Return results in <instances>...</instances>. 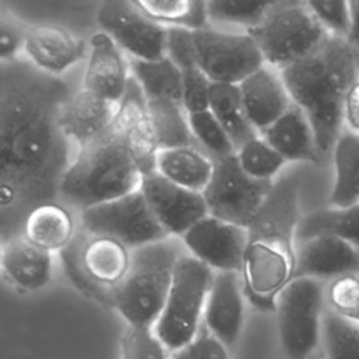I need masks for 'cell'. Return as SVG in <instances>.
<instances>
[{
    "label": "cell",
    "instance_id": "cell-1",
    "mask_svg": "<svg viewBox=\"0 0 359 359\" xmlns=\"http://www.w3.org/2000/svg\"><path fill=\"white\" fill-rule=\"evenodd\" d=\"M73 94L29 60L4 62L0 79V234H22L27 215L55 201L67 165L59 118Z\"/></svg>",
    "mask_w": 359,
    "mask_h": 359
},
{
    "label": "cell",
    "instance_id": "cell-2",
    "mask_svg": "<svg viewBox=\"0 0 359 359\" xmlns=\"http://www.w3.org/2000/svg\"><path fill=\"white\" fill-rule=\"evenodd\" d=\"M297 180L282 178L272 191L255 222L241 268L245 299L261 311H275L276 296L294 278L296 229L300 222Z\"/></svg>",
    "mask_w": 359,
    "mask_h": 359
},
{
    "label": "cell",
    "instance_id": "cell-3",
    "mask_svg": "<svg viewBox=\"0 0 359 359\" xmlns=\"http://www.w3.org/2000/svg\"><path fill=\"white\" fill-rule=\"evenodd\" d=\"M292 98L307 116L317 150L330 151L344 130L346 95L359 76L358 53L345 39L328 36L310 56L280 70Z\"/></svg>",
    "mask_w": 359,
    "mask_h": 359
},
{
    "label": "cell",
    "instance_id": "cell-4",
    "mask_svg": "<svg viewBox=\"0 0 359 359\" xmlns=\"http://www.w3.org/2000/svg\"><path fill=\"white\" fill-rule=\"evenodd\" d=\"M142 172L115 125L79 147L66 170L59 194L80 210L114 201L140 188Z\"/></svg>",
    "mask_w": 359,
    "mask_h": 359
},
{
    "label": "cell",
    "instance_id": "cell-5",
    "mask_svg": "<svg viewBox=\"0 0 359 359\" xmlns=\"http://www.w3.org/2000/svg\"><path fill=\"white\" fill-rule=\"evenodd\" d=\"M182 254L168 238L130 250V266L114 290V310L128 325L153 328L158 320Z\"/></svg>",
    "mask_w": 359,
    "mask_h": 359
},
{
    "label": "cell",
    "instance_id": "cell-6",
    "mask_svg": "<svg viewBox=\"0 0 359 359\" xmlns=\"http://www.w3.org/2000/svg\"><path fill=\"white\" fill-rule=\"evenodd\" d=\"M66 276L86 297L114 307V290L130 266V250L121 241L84 230L60 251Z\"/></svg>",
    "mask_w": 359,
    "mask_h": 359
},
{
    "label": "cell",
    "instance_id": "cell-7",
    "mask_svg": "<svg viewBox=\"0 0 359 359\" xmlns=\"http://www.w3.org/2000/svg\"><path fill=\"white\" fill-rule=\"evenodd\" d=\"M266 65L279 72L316 52L330 36L307 1L272 3L264 20L247 31Z\"/></svg>",
    "mask_w": 359,
    "mask_h": 359
},
{
    "label": "cell",
    "instance_id": "cell-8",
    "mask_svg": "<svg viewBox=\"0 0 359 359\" xmlns=\"http://www.w3.org/2000/svg\"><path fill=\"white\" fill-rule=\"evenodd\" d=\"M213 275L192 255L177 261L164 309L153 327L168 351H178L198 335Z\"/></svg>",
    "mask_w": 359,
    "mask_h": 359
},
{
    "label": "cell",
    "instance_id": "cell-9",
    "mask_svg": "<svg viewBox=\"0 0 359 359\" xmlns=\"http://www.w3.org/2000/svg\"><path fill=\"white\" fill-rule=\"evenodd\" d=\"M325 287L314 278H293L276 296L278 334L287 359H310L321 339Z\"/></svg>",
    "mask_w": 359,
    "mask_h": 359
},
{
    "label": "cell",
    "instance_id": "cell-10",
    "mask_svg": "<svg viewBox=\"0 0 359 359\" xmlns=\"http://www.w3.org/2000/svg\"><path fill=\"white\" fill-rule=\"evenodd\" d=\"M272 187V181L248 177L233 154L215 160L212 178L202 195L210 216L248 229L262 210Z\"/></svg>",
    "mask_w": 359,
    "mask_h": 359
},
{
    "label": "cell",
    "instance_id": "cell-11",
    "mask_svg": "<svg viewBox=\"0 0 359 359\" xmlns=\"http://www.w3.org/2000/svg\"><path fill=\"white\" fill-rule=\"evenodd\" d=\"M81 227L90 234L112 237L130 250L168 238L140 189L81 210Z\"/></svg>",
    "mask_w": 359,
    "mask_h": 359
},
{
    "label": "cell",
    "instance_id": "cell-12",
    "mask_svg": "<svg viewBox=\"0 0 359 359\" xmlns=\"http://www.w3.org/2000/svg\"><path fill=\"white\" fill-rule=\"evenodd\" d=\"M196 62L212 83L236 84L265 65L264 56L248 34L212 28L192 31Z\"/></svg>",
    "mask_w": 359,
    "mask_h": 359
},
{
    "label": "cell",
    "instance_id": "cell-13",
    "mask_svg": "<svg viewBox=\"0 0 359 359\" xmlns=\"http://www.w3.org/2000/svg\"><path fill=\"white\" fill-rule=\"evenodd\" d=\"M97 22L132 59L165 57L167 28L144 15L133 0H107L97 11Z\"/></svg>",
    "mask_w": 359,
    "mask_h": 359
},
{
    "label": "cell",
    "instance_id": "cell-14",
    "mask_svg": "<svg viewBox=\"0 0 359 359\" xmlns=\"http://www.w3.org/2000/svg\"><path fill=\"white\" fill-rule=\"evenodd\" d=\"M181 237L192 257L213 272H241L248 229L208 215Z\"/></svg>",
    "mask_w": 359,
    "mask_h": 359
},
{
    "label": "cell",
    "instance_id": "cell-15",
    "mask_svg": "<svg viewBox=\"0 0 359 359\" xmlns=\"http://www.w3.org/2000/svg\"><path fill=\"white\" fill-rule=\"evenodd\" d=\"M139 189L168 236H184L195 223L209 215L201 192L182 188L157 171L143 175Z\"/></svg>",
    "mask_w": 359,
    "mask_h": 359
},
{
    "label": "cell",
    "instance_id": "cell-16",
    "mask_svg": "<svg viewBox=\"0 0 359 359\" xmlns=\"http://www.w3.org/2000/svg\"><path fill=\"white\" fill-rule=\"evenodd\" d=\"M114 125L142 175L154 172L158 149L149 116L147 100L132 74L126 91L118 104Z\"/></svg>",
    "mask_w": 359,
    "mask_h": 359
},
{
    "label": "cell",
    "instance_id": "cell-17",
    "mask_svg": "<svg viewBox=\"0 0 359 359\" xmlns=\"http://www.w3.org/2000/svg\"><path fill=\"white\" fill-rule=\"evenodd\" d=\"M243 280L240 272H215L208 293L205 328L227 348L237 344L244 325Z\"/></svg>",
    "mask_w": 359,
    "mask_h": 359
},
{
    "label": "cell",
    "instance_id": "cell-18",
    "mask_svg": "<svg viewBox=\"0 0 359 359\" xmlns=\"http://www.w3.org/2000/svg\"><path fill=\"white\" fill-rule=\"evenodd\" d=\"M359 269V250L346 241L323 234L297 243L294 278L332 280Z\"/></svg>",
    "mask_w": 359,
    "mask_h": 359
},
{
    "label": "cell",
    "instance_id": "cell-19",
    "mask_svg": "<svg viewBox=\"0 0 359 359\" xmlns=\"http://www.w3.org/2000/svg\"><path fill=\"white\" fill-rule=\"evenodd\" d=\"M130 76L122 49L102 31L90 39V53L84 72L83 88L119 104Z\"/></svg>",
    "mask_w": 359,
    "mask_h": 359
},
{
    "label": "cell",
    "instance_id": "cell-20",
    "mask_svg": "<svg viewBox=\"0 0 359 359\" xmlns=\"http://www.w3.org/2000/svg\"><path fill=\"white\" fill-rule=\"evenodd\" d=\"M238 88L247 116L258 133L271 126L293 104L280 72L266 63L244 79Z\"/></svg>",
    "mask_w": 359,
    "mask_h": 359
},
{
    "label": "cell",
    "instance_id": "cell-21",
    "mask_svg": "<svg viewBox=\"0 0 359 359\" xmlns=\"http://www.w3.org/2000/svg\"><path fill=\"white\" fill-rule=\"evenodd\" d=\"M25 53L39 70L59 76L86 55V43L57 25L29 27L25 36Z\"/></svg>",
    "mask_w": 359,
    "mask_h": 359
},
{
    "label": "cell",
    "instance_id": "cell-22",
    "mask_svg": "<svg viewBox=\"0 0 359 359\" xmlns=\"http://www.w3.org/2000/svg\"><path fill=\"white\" fill-rule=\"evenodd\" d=\"M116 112L118 104L83 88L63 105L59 122L65 135L81 147L111 129Z\"/></svg>",
    "mask_w": 359,
    "mask_h": 359
},
{
    "label": "cell",
    "instance_id": "cell-23",
    "mask_svg": "<svg viewBox=\"0 0 359 359\" xmlns=\"http://www.w3.org/2000/svg\"><path fill=\"white\" fill-rule=\"evenodd\" d=\"M1 268L14 287L21 292H35L50 280L52 254L21 234L1 243Z\"/></svg>",
    "mask_w": 359,
    "mask_h": 359
},
{
    "label": "cell",
    "instance_id": "cell-24",
    "mask_svg": "<svg viewBox=\"0 0 359 359\" xmlns=\"http://www.w3.org/2000/svg\"><path fill=\"white\" fill-rule=\"evenodd\" d=\"M285 161L316 163L318 150L304 112L292 104L271 126L259 133Z\"/></svg>",
    "mask_w": 359,
    "mask_h": 359
},
{
    "label": "cell",
    "instance_id": "cell-25",
    "mask_svg": "<svg viewBox=\"0 0 359 359\" xmlns=\"http://www.w3.org/2000/svg\"><path fill=\"white\" fill-rule=\"evenodd\" d=\"M74 222L63 205L52 201L35 206L25 217L22 236L48 251H62L74 237Z\"/></svg>",
    "mask_w": 359,
    "mask_h": 359
},
{
    "label": "cell",
    "instance_id": "cell-26",
    "mask_svg": "<svg viewBox=\"0 0 359 359\" xmlns=\"http://www.w3.org/2000/svg\"><path fill=\"white\" fill-rule=\"evenodd\" d=\"M215 168V161L196 146L158 150L156 171L168 181L195 192H203Z\"/></svg>",
    "mask_w": 359,
    "mask_h": 359
},
{
    "label": "cell",
    "instance_id": "cell-27",
    "mask_svg": "<svg viewBox=\"0 0 359 359\" xmlns=\"http://www.w3.org/2000/svg\"><path fill=\"white\" fill-rule=\"evenodd\" d=\"M334 185L330 194L331 208L359 203V133L344 129L332 147Z\"/></svg>",
    "mask_w": 359,
    "mask_h": 359
},
{
    "label": "cell",
    "instance_id": "cell-28",
    "mask_svg": "<svg viewBox=\"0 0 359 359\" xmlns=\"http://www.w3.org/2000/svg\"><path fill=\"white\" fill-rule=\"evenodd\" d=\"M323 234L338 237L359 250V203L346 208L330 206L302 217L296 229V241Z\"/></svg>",
    "mask_w": 359,
    "mask_h": 359
},
{
    "label": "cell",
    "instance_id": "cell-29",
    "mask_svg": "<svg viewBox=\"0 0 359 359\" xmlns=\"http://www.w3.org/2000/svg\"><path fill=\"white\" fill-rule=\"evenodd\" d=\"M209 111L229 135L236 151L240 146L258 135L247 116L240 88L236 84L212 83Z\"/></svg>",
    "mask_w": 359,
    "mask_h": 359
},
{
    "label": "cell",
    "instance_id": "cell-30",
    "mask_svg": "<svg viewBox=\"0 0 359 359\" xmlns=\"http://www.w3.org/2000/svg\"><path fill=\"white\" fill-rule=\"evenodd\" d=\"M147 108L158 150L196 146L182 104L168 100H147Z\"/></svg>",
    "mask_w": 359,
    "mask_h": 359
},
{
    "label": "cell",
    "instance_id": "cell-31",
    "mask_svg": "<svg viewBox=\"0 0 359 359\" xmlns=\"http://www.w3.org/2000/svg\"><path fill=\"white\" fill-rule=\"evenodd\" d=\"M132 76L147 100L182 104V72L165 56L157 60H130Z\"/></svg>",
    "mask_w": 359,
    "mask_h": 359
},
{
    "label": "cell",
    "instance_id": "cell-32",
    "mask_svg": "<svg viewBox=\"0 0 359 359\" xmlns=\"http://www.w3.org/2000/svg\"><path fill=\"white\" fill-rule=\"evenodd\" d=\"M150 20L165 28L198 31L208 28L206 1L201 0H133Z\"/></svg>",
    "mask_w": 359,
    "mask_h": 359
},
{
    "label": "cell",
    "instance_id": "cell-33",
    "mask_svg": "<svg viewBox=\"0 0 359 359\" xmlns=\"http://www.w3.org/2000/svg\"><path fill=\"white\" fill-rule=\"evenodd\" d=\"M321 341L327 359H359V323L330 309L323 316Z\"/></svg>",
    "mask_w": 359,
    "mask_h": 359
},
{
    "label": "cell",
    "instance_id": "cell-34",
    "mask_svg": "<svg viewBox=\"0 0 359 359\" xmlns=\"http://www.w3.org/2000/svg\"><path fill=\"white\" fill-rule=\"evenodd\" d=\"M236 157L241 170L257 181H271L286 163L278 151L258 135L240 146L236 151Z\"/></svg>",
    "mask_w": 359,
    "mask_h": 359
},
{
    "label": "cell",
    "instance_id": "cell-35",
    "mask_svg": "<svg viewBox=\"0 0 359 359\" xmlns=\"http://www.w3.org/2000/svg\"><path fill=\"white\" fill-rule=\"evenodd\" d=\"M188 119L196 144L202 146L213 161L236 154L233 142L209 109L191 114Z\"/></svg>",
    "mask_w": 359,
    "mask_h": 359
},
{
    "label": "cell",
    "instance_id": "cell-36",
    "mask_svg": "<svg viewBox=\"0 0 359 359\" xmlns=\"http://www.w3.org/2000/svg\"><path fill=\"white\" fill-rule=\"evenodd\" d=\"M271 4L272 3L213 0L206 1V11L208 18L212 21L243 25L248 31L264 20Z\"/></svg>",
    "mask_w": 359,
    "mask_h": 359
},
{
    "label": "cell",
    "instance_id": "cell-37",
    "mask_svg": "<svg viewBox=\"0 0 359 359\" xmlns=\"http://www.w3.org/2000/svg\"><path fill=\"white\" fill-rule=\"evenodd\" d=\"M325 302L331 311L359 323V269L330 280Z\"/></svg>",
    "mask_w": 359,
    "mask_h": 359
},
{
    "label": "cell",
    "instance_id": "cell-38",
    "mask_svg": "<svg viewBox=\"0 0 359 359\" xmlns=\"http://www.w3.org/2000/svg\"><path fill=\"white\" fill-rule=\"evenodd\" d=\"M153 328L128 325L121 337V359H170Z\"/></svg>",
    "mask_w": 359,
    "mask_h": 359
},
{
    "label": "cell",
    "instance_id": "cell-39",
    "mask_svg": "<svg viewBox=\"0 0 359 359\" xmlns=\"http://www.w3.org/2000/svg\"><path fill=\"white\" fill-rule=\"evenodd\" d=\"M309 8L330 36L346 39L351 28V7L345 0H310Z\"/></svg>",
    "mask_w": 359,
    "mask_h": 359
},
{
    "label": "cell",
    "instance_id": "cell-40",
    "mask_svg": "<svg viewBox=\"0 0 359 359\" xmlns=\"http://www.w3.org/2000/svg\"><path fill=\"white\" fill-rule=\"evenodd\" d=\"M210 87L212 81L199 66L182 72V107L188 115L209 109Z\"/></svg>",
    "mask_w": 359,
    "mask_h": 359
},
{
    "label": "cell",
    "instance_id": "cell-41",
    "mask_svg": "<svg viewBox=\"0 0 359 359\" xmlns=\"http://www.w3.org/2000/svg\"><path fill=\"white\" fill-rule=\"evenodd\" d=\"M165 56L181 72L198 66L192 31L185 28H167Z\"/></svg>",
    "mask_w": 359,
    "mask_h": 359
},
{
    "label": "cell",
    "instance_id": "cell-42",
    "mask_svg": "<svg viewBox=\"0 0 359 359\" xmlns=\"http://www.w3.org/2000/svg\"><path fill=\"white\" fill-rule=\"evenodd\" d=\"M170 359H230L227 346L212 335L206 328L185 346L172 352Z\"/></svg>",
    "mask_w": 359,
    "mask_h": 359
},
{
    "label": "cell",
    "instance_id": "cell-43",
    "mask_svg": "<svg viewBox=\"0 0 359 359\" xmlns=\"http://www.w3.org/2000/svg\"><path fill=\"white\" fill-rule=\"evenodd\" d=\"M28 28H24L13 17L1 13L0 17V57L1 62L17 59V53L25 46Z\"/></svg>",
    "mask_w": 359,
    "mask_h": 359
},
{
    "label": "cell",
    "instance_id": "cell-44",
    "mask_svg": "<svg viewBox=\"0 0 359 359\" xmlns=\"http://www.w3.org/2000/svg\"><path fill=\"white\" fill-rule=\"evenodd\" d=\"M344 121L348 129L359 133V76L346 95Z\"/></svg>",
    "mask_w": 359,
    "mask_h": 359
},
{
    "label": "cell",
    "instance_id": "cell-45",
    "mask_svg": "<svg viewBox=\"0 0 359 359\" xmlns=\"http://www.w3.org/2000/svg\"><path fill=\"white\" fill-rule=\"evenodd\" d=\"M349 7H351V28L345 41L358 53L359 52V0L349 1Z\"/></svg>",
    "mask_w": 359,
    "mask_h": 359
},
{
    "label": "cell",
    "instance_id": "cell-46",
    "mask_svg": "<svg viewBox=\"0 0 359 359\" xmlns=\"http://www.w3.org/2000/svg\"><path fill=\"white\" fill-rule=\"evenodd\" d=\"M310 359H311V358H310Z\"/></svg>",
    "mask_w": 359,
    "mask_h": 359
}]
</instances>
